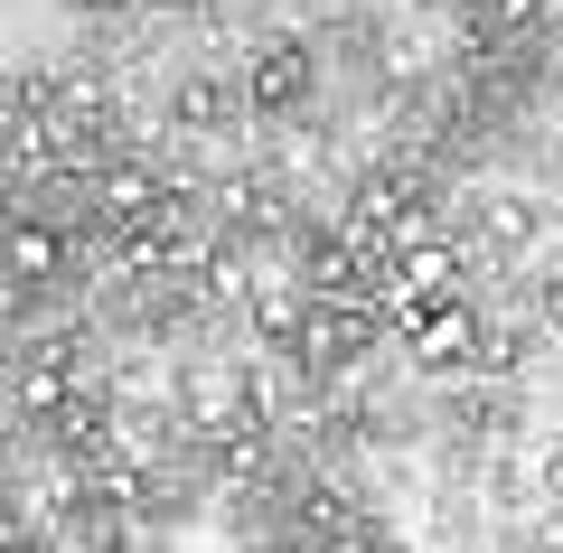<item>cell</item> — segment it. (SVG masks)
<instances>
[{
	"label": "cell",
	"mask_w": 563,
	"mask_h": 553,
	"mask_svg": "<svg viewBox=\"0 0 563 553\" xmlns=\"http://www.w3.org/2000/svg\"><path fill=\"white\" fill-rule=\"evenodd\" d=\"M244 95H254V113H291V103H310V47L301 38H273L254 66H244Z\"/></svg>",
	"instance_id": "6da1fadb"
},
{
	"label": "cell",
	"mask_w": 563,
	"mask_h": 553,
	"mask_svg": "<svg viewBox=\"0 0 563 553\" xmlns=\"http://www.w3.org/2000/svg\"><path fill=\"white\" fill-rule=\"evenodd\" d=\"M404 338H413V366H470V356H479V319H470V300H432Z\"/></svg>",
	"instance_id": "7a4b0ae2"
},
{
	"label": "cell",
	"mask_w": 563,
	"mask_h": 553,
	"mask_svg": "<svg viewBox=\"0 0 563 553\" xmlns=\"http://www.w3.org/2000/svg\"><path fill=\"white\" fill-rule=\"evenodd\" d=\"M57 273H66V235L38 225V217H20L10 225V281H57Z\"/></svg>",
	"instance_id": "3957f363"
},
{
	"label": "cell",
	"mask_w": 563,
	"mask_h": 553,
	"mask_svg": "<svg viewBox=\"0 0 563 553\" xmlns=\"http://www.w3.org/2000/svg\"><path fill=\"white\" fill-rule=\"evenodd\" d=\"M188 413H198V432H225V413H235V395H225L217 376H198V385H188Z\"/></svg>",
	"instance_id": "277c9868"
},
{
	"label": "cell",
	"mask_w": 563,
	"mask_h": 553,
	"mask_svg": "<svg viewBox=\"0 0 563 553\" xmlns=\"http://www.w3.org/2000/svg\"><path fill=\"white\" fill-rule=\"evenodd\" d=\"M57 395H66V385H57V376H47V366H38V376H29V385H20V403H29V413H47V403H57Z\"/></svg>",
	"instance_id": "5b68a950"
},
{
	"label": "cell",
	"mask_w": 563,
	"mask_h": 553,
	"mask_svg": "<svg viewBox=\"0 0 563 553\" xmlns=\"http://www.w3.org/2000/svg\"><path fill=\"white\" fill-rule=\"evenodd\" d=\"M544 488L563 497V441H554V451H544Z\"/></svg>",
	"instance_id": "8992f818"
},
{
	"label": "cell",
	"mask_w": 563,
	"mask_h": 553,
	"mask_svg": "<svg viewBox=\"0 0 563 553\" xmlns=\"http://www.w3.org/2000/svg\"><path fill=\"white\" fill-rule=\"evenodd\" d=\"M10 553H38V544H29V534H20V544H10Z\"/></svg>",
	"instance_id": "52a82bcc"
}]
</instances>
